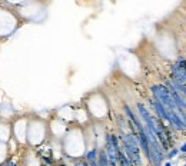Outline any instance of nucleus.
I'll return each instance as SVG.
<instances>
[{
    "instance_id": "obj_5",
    "label": "nucleus",
    "mask_w": 186,
    "mask_h": 166,
    "mask_svg": "<svg viewBox=\"0 0 186 166\" xmlns=\"http://www.w3.org/2000/svg\"><path fill=\"white\" fill-rule=\"evenodd\" d=\"M43 161L46 162V163H47V165H52V163H53V162L50 161V158H43Z\"/></svg>"
},
{
    "instance_id": "obj_2",
    "label": "nucleus",
    "mask_w": 186,
    "mask_h": 166,
    "mask_svg": "<svg viewBox=\"0 0 186 166\" xmlns=\"http://www.w3.org/2000/svg\"><path fill=\"white\" fill-rule=\"evenodd\" d=\"M98 166H110L109 159H107V155L104 149L98 150Z\"/></svg>"
},
{
    "instance_id": "obj_6",
    "label": "nucleus",
    "mask_w": 186,
    "mask_h": 166,
    "mask_svg": "<svg viewBox=\"0 0 186 166\" xmlns=\"http://www.w3.org/2000/svg\"><path fill=\"white\" fill-rule=\"evenodd\" d=\"M181 150H182V152H186V143H185V145H183V146H182V148H181Z\"/></svg>"
},
{
    "instance_id": "obj_3",
    "label": "nucleus",
    "mask_w": 186,
    "mask_h": 166,
    "mask_svg": "<svg viewBox=\"0 0 186 166\" xmlns=\"http://www.w3.org/2000/svg\"><path fill=\"white\" fill-rule=\"evenodd\" d=\"M86 162L88 165H92V163H96L98 162V149H90L86 153Z\"/></svg>"
},
{
    "instance_id": "obj_1",
    "label": "nucleus",
    "mask_w": 186,
    "mask_h": 166,
    "mask_svg": "<svg viewBox=\"0 0 186 166\" xmlns=\"http://www.w3.org/2000/svg\"><path fill=\"white\" fill-rule=\"evenodd\" d=\"M122 149L127 156V159L133 163V166H142V158H140V146L137 140V133H120Z\"/></svg>"
},
{
    "instance_id": "obj_8",
    "label": "nucleus",
    "mask_w": 186,
    "mask_h": 166,
    "mask_svg": "<svg viewBox=\"0 0 186 166\" xmlns=\"http://www.w3.org/2000/svg\"><path fill=\"white\" fill-rule=\"evenodd\" d=\"M185 166H186V165H185Z\"/></svg>"
},
{
    "instance_id": "obj_7",
    "label": "nucleus",
    "mask_w": 186,
    "mask_h": 166,
    "mask_svg": "<svg viewBox=\"0 0 186 166\" xmlns=\"http://www.w3.org/2000/svg\"><path fill=\"white\" fill-rule=\"evenodd\" d=\"M165 166H172V165H170V163H169V162H168V163H166V165H165Z\"/></svg>"
},
{
    "instance_id": "obj_4",
    "label": "nucleus",
    "mask_w": 186,
    "mask_h": 166,
    "mask_svg": "<svg viewBox=\"0 0 186 166\" xmlns=\"http://www.w3.org/2000/svg\"><path fill=\"white\" fill-rule=\"evenodd\" d=\"M173 80H172V86L179 92V93H183L186 96V85L185 83H182V82H179L178 79H175V78H172Z\"/></svg>"
}]
</instances>
